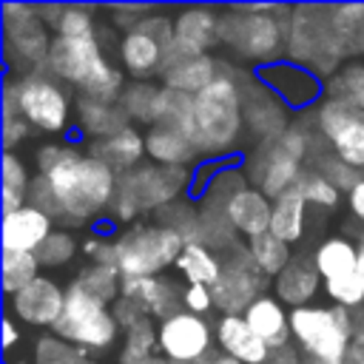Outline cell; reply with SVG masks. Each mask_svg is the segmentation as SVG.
<instances>
[{
  "mask_svg": "<svg viewBox=\"0 0 364 364\" xmlns=\"http://www.w3.org/2000/svg\"><path fill=\"white\" fill-rule=\"evenodd\" d=\"M43 71L65 82L77 97L100 102H119L128 85L125 71L108 57L100 31L88 37H54Z\"/></svg>",
  "mask_w": 364,
  "mask_h": 364,
  "instance_id": "3",
  "label": "cell"
},
{
  "mask_svg": "<svg viewBox=\"0 0 364 364\" xmlns=\"http://www.w3.org/2000/svg\"><path fill=\"white\" fill-rule=\"evenodd\" d=\"M242 318L247 321V327L276 353V350H287L293 336H290V310L273 296V293H264L259 296L245 313Z\"/></svg>",
  "mask_w": 364,
  "mask_h": 364,
  "instance_id": "27",
  "label": "cell"
},
{
  "mask_svg": "<svg viewBox=\"0 0 364 364\" xmlns=\"http://www.w3.org/2000/svg\"><path fill=\"white\" fill-rule=\"evenodd\" d=\"M3 60L14 77L46 68L51 51V28L37 17L31 3H3Z\"/></svg>",
  "mask_w": 364,
  "mask_h": 364,
  "instance_id": "11",
  "label": "cell"
},
{
  "mask_svg": "<svg viewBox=\"0 0 364 364\" xmlns=\"http://www.w3.org/2000/svg\"><path fill=\"white\" fill-rule=\"evenodd\" d=\"M290 336L307 364H344L355 336L353 310L338 304H307L290 310Z\"/></svg>",
  "mask_w": 364,
  "mask_h": 364,
  "instance_id": "8",
  "label": "cell"
},
{
  "mask_svg": "<svg viewBox=\"0 0 364 364\" xmlns=\"http://www.w3.org/2000/svg\"><path fill=\"white\" fill-rule=\"evenodd\" d=\"M355 273H358V279H361V284H364V250L358 253V267H355Z\"/></svg>",
  "mask_w": 364,
  "mask_h": 364,
  "instance_id": "57",
  "label": "cell"
},
{
  "mask_svg": "<svg viewBox=\"0 0 364 364\" xmlns=\"http://www.w3.org/2000/svg\"><path fill=\"white\" fill-rule=\"evenodd\" d=\"M284 54L293 65L307 68L318 80H330L344 65V48L330 20V6H293L287 23Z\"/></svg>",
  "mask_w": 364,
  "mask_h": 364,
  "instance_id": "9",
  "label": "cell"
},
{
  "mask_svg": "<svg viewBox=\"0 0 364 364\" xmlns=\"http://www.w3.org/2000/svg\"><path fill=\"white\" fill-rule=\"evenodd\" d=\"M324 97L341 100L358 111H364V63H344L330 80H324Z\"/></svg>",
  "mask_w": 364,
  "mask_h": 364,
  "instance_id": "39",
  "label": "cell"
},
{
  "mask_svg": "<svg viewBox=\"0 0 364 364\" xmlns=\"http://www.w3.org/2000/svg\"><path fill=\"white\" fill-rule=\"evenodd\" d=\"M145 364H173V361H171V358H165V355H159V353H156V355H154V358H151V361H145Z\"/></svg>",
  "mask_w": 364,
  "mask_h": 364,
  "instance_id": "58",
  "label": "cell"
},
{
  "mask_svg": "<svg viewBox=\"0 0 364 364\" xmlns=\"http://www.w3.org/2000/svg\"><path fill=\"white\" fill-rule=\"evenodd\" d=\"M307 202L304 196L293 188L284 196H279L273 202V216H270V233L279 236L287 245H296L304 236V225H307Z\"/></svg>",
  "mask_w": 364,
  "mask_h": 364,
  "instance_id": "33",
  "label": "cell"
},
{
  "mask_svg": "<svg viewBox=\"0 0 364 364\" xmlns=\"http://www.w3.org/2000/svg\"><path fill=\"white\" fill-rule=\"evenodd\" d=\"M102 11L111 17V26L122 28V34H125V31L136 28L142 20H148L156 9H154V6H136V3H131V6H108V9H102Z\"/></svg>",
  "mask_w": 364,
  "mask_h": 364,
  "instance_id": "49",
  "label": "cell"
},
{
  "mask_svg": "<svg viewBox=\"0 0 364 364\" xmlns=\"http://www.w3.org/2000/svg\"><path fill=\"white\" fill-rule=\"evenodd\" d=\"M182 310L208 318V316L216 310V304H213V290L205 287V284H185V293H182Z\"/></svg>",
  "mask_w": 364,
  "mask_h": 364,
  "instance_id": "50",
  "label": "cell"
},
{
  "mask_svg": "<svg viewBox=\"0 0 364 364\" xmlns=\"http://www.w3.org/2000/svg\"><path fill=\"white\" fill-rule=\"evenodd\" d=\"M324 293L330 296L333 304L347 307V310H358L364 304V284H361L358 273L341 276V279H333V282H324Z\"/></svg>",
  "mask_w": 364,
  "mask_h": 364,
  "instance_id": "47",
  "label": "cell"
},
{
  "mask_svg": "<svg viewBox=\"0 0 364 364\" xmlns=\"http://www.w3.org/2000/svg\"><path fill=\"white\" fill-rule=\"evenodd\" d=\"M296 191L316 210H336L338 208V199H341V191L321 171H316V168H304V173L296 182Z\"/></svg>",
  "mask_w": 364,
  "mask_h": 364,
  "instance_id": "43",
  "label": "cell"
},
{
  "mask_svg": "<svg viewBox=\"0 0 364 364\" xmlns=\"http://www.w3.org/2000/svg\"><path fill=\"white\" fill-rule=\"evenodd\" d=\"M247 253H250L253 264H256L270 282H273V279L290 264V259H293L290 245L282 242L279 236H273L270 230L262 233V236H256V239H250V242H247Z\"/></svg>",
  "mask_w": 364,
  "mask_h": 364,
  "instance_id": "38",
  "label": "cell"
},
{
  "mask_svg": "<svg viewBox=\"0 0 364 364\" xmlns=\"http://www.w3.org/2000/svg\"><path fill=\"white\" fill-rule=\"evenodd\" d=\"M97 6H82V3H63V14L57 20L54 37H88L97 34Z\"/></svg>",
  "mask_w": 364,
  "mask_h": 364,
  "instance_id": "45",
  "label": "cell"
},
{
  "mask_svg": "<svg viewBox=\"0 0 364 364\" xmlns=\"http://www.w3.org/2000/svg\"><path fill=\"white\" fill-rule=\"evenodd\" d=\"M219 74H222V60H216L213 54H176V51H171L165 65H162L159 85L182 91V94H199Z\"/></svg>",
  "mask_w": 364,
  "mask_h": 364,
  "instance_id": "22",
  "label": "cell"
},
{
  "mask_svg": "<svg viewBox=\"0 0 364 364\" xmlns=\"http://www.w3.org/2000/svg\"><path fill=\"white\" fill-rule=\"evenodd\" d=\"M171 48H173V20L162 9H156L148 20H142L136 28L119 37L117 43L119 68L131 80L154 82V77L162 74Z\"/></svg>",
  "mask_w": 364,
  "mask_h": 364,
  "instance_id": "13",
  "label": "cell"
},
{
  "mask_svg": "<svg viewBox=\"0 0 364 364\" xmlns=\"http://www.w3.org/2000/svg\"><path fill=\"white\" fill-rule=\"evenodd\" d=\"M17 341H20V330H17L14 318L6 313V316H3V347H6V350H11Z\"/></svg>",
  "mask_w": 364,
  "mask_h": 364,
  "instance_id": "56",
  "label": "cell"
},
{
  "mask_svg": "<svg viewBox=\"0 0 364 364\" xmlns=\"http://www.w3.org/2000/svg\"><path fill=\"white\" fill-rule=\"evenodd\" d=\"M287 114H290V108L256 74L253 77L247 74V80H245V125L256 136V142L284 134L293 125L287 119Z\"/></svg>",
  "mask_w": 364,
  "mask_h": 364,
  "instance_id": "20",
  "label": "cell"
},
{
  "mask_svg": "<svg viewBox=\"0 0 364 364\" xmlns=\"http://www.w3.org/2000/svg\"><path fill=\"white\" fill-rule=\"evenodd\" d=\"M156 125L176 128L193 139V94H182L162 85L159 108H156Z\"/></svg>",
  "mask_w": 364,
  "mask_h": 364,
  "instance_id": "40",
  "label": "cell"
},
{
  "mask_svg": "<svg viewBox=\"0 0 364 364\" xmlns=\"http://www.w3.org/2000/svg\"><path fill=\"white\" fill-rule=\"evenodd\" d=\"M358 242L347 239V236H330L324 242H318L310 250V259L321 276V282H333L341 276H353L358 267Z\"/></svg>",
  "mask_w": 364,
  "mask_h": 364,
  "instance_id": "31",
  "label": "cell"
},
{
  "mask_svg": "<svg viewBox=\"0 0 364 364\" xmlns=\"http://www.w3.org/2000/svg\"><path fill=\"white\" fill-rule=\"evenodd\" d=\"M145 154L156 165H179V168H191L196 159H202L193 139L168 125L145 128Z\"/></svg>",
  "mask_w": 364,
  "mask_h": 364,
  "instance_id": "30",
  "label": "cell"
},
{
  "mask_svg": "<svg viewBox=\"0 0 364 364\" xmlns=\"http://www.w3.org/2000/svg\"><path fill=\"white\" fill-rule=\"evenodd\" d=\"M159 353L156 344V324L154 318H142L139 324L128 327L122 333V350H119V364H145Z\"/></svg>",
  "mask_w": 364,
  "mask_h": 364,
  "instance_id": "41",
  "label": "cell"
},
{
  "mask_svg": "<svg viewBox=\"0 0 364 364\" xmlns=\"http://www.w3.org/2000/svg\"><path fill=\"white\" fill-rule=\"evenodd\" d=\"M31 134V125L17 114H3V151H14Z\"/></svg>",
  "mask_w": 364,
  "mask_h": 364,
  "instance_id": "52",
  "label": "cell"
},
{
  "mask_svg": "<svg viewBox=\"0 0 364 364\" xmlns=\"http://www.w3.org/2000/svg\"><path fill=\"white\" fill-rule=\"evenodd\" d=\"M293 6H230L222 9V46L256 65H273L284 54Z\"/></svg>",
  "mask_w": 364,
  "mask_h": 364,
  "instance_id": "4",
  "label": "cell"
},
{
  "mask_svg": "<svg viewBox=\"0 0 364 364\" xmlns=\"http://www.w3.org/2000/svg\"><path fill=\"white\" fill-rule=\"evenodd\" d=\"M77 239L71 236V230H65V228H57L37 250H34V256H37V262H40V267H63V264H68L74 256H77Z\"/></svg>",
  "mask_w": 364,
  "mask_h": 364,
  "instance_id": "46",
  "label": "cell"
},
{
  "mask_svg": "<svg viewBox=\"0 0 364 364\" xmlns=\"http://www.w3.org/2000/svg\"><path fill=\"white\" fill-rule=\"evenodd\" d=\"M290 111H307V108H316L318 105V97L324 91V82L310 74L307 68L301 65H293V63H273V65H264L259 68L256 74Z\"/></svg>",
  "mask_w": 364,
  "mask_h": 364,
  "instance_id": "19",
  "label": "cell"
},
{
  "mask_svg": "<svg viewBox=\"0 0 364 364\" xmlns=\"http://www.w3.org/2000/svg\"><path fill=\"white\" fill-rule=\"evenodd\" d=\"M34 361L37 364H97L91 358V353L68 344L65 338H60L54 333L37 338V344H34Z\"/></svg>",
  "mask_w": 364,
  "mask_h": 364,
  "instance_id": "44",
  "label": "cell"
},
{
  "mask_svg": "<svg viewBox=\"0 0 364 364\" xmlns=\"http://www.w3.org/2000/svg\"><path fill=\"white\" fill-rule=\"evenodd\" d=\"M65 310V287H60L51 276H37L28 287L9 296V316L20 324L51 327L60 321Z\"/></svg>",
  "mask_w": 364,
  "mask_h": 364,
  "instance_id": "17",
  "label": "cell"
},
{
  "mask_svg": "<svg viewBox=\"0 0 364 364\" xmlns=\"http://www.w3.org/2000/svg\"><path fill=\"white\" fill-rule=\"evenodd\" d=\"M353 318H355V336H353V344L347 350V355L358 364H364V304L358 310H353Z\"/></svg>",
  "mask_w": 364,
  "mask_h": 364,
  "instance_id": "54",
  "label": "cell"
},
{
  "mask_svg": "<svg viewBox=\"0 0 364 364\" xmlns=\"http://www.w3.org/2000/svg\"><path fill=\"white\" fill-rule=\"evenodd\" d=\"M34 173L14 151H3V213H14L28 205Z\"/></svg>",
  "mask_w": 364,
  "mask_h": 364,
  "instance_id": "36",
  "label": "cell"
},
{
  "mask_svg": "<svg viewBox=\"0 0 364 364\" xmlns=\"http://www.w3.org/2000/svg\"><path fill=\"white\" fill-rule=\"evenodd\" d=\"M82 253L97 262V264H114V233L108 230H94L82 242Z\"/></svg>",
  "mask_w": 364,
  "mask_h": 364,
  "instance_id": "51",
  "label": "cell"
},
{
  "mask_svg": "<svg viewBox=\"0 0 364 364\" xmlns=\"http://www.w3.org/2000/svg\"><path fill=\"white\" fill-rule=\"evenodd\" d=\"M216 350L236 358L239 364H270L273 350L247 327L242 316H219L216 324Z\"/></svg>",
  "mask_w": 364,
  "mask_h": 364,
  "instance_id": "24",
  "label": "cell"
},
{
  "mask_svg": "<svg viewBox=\"0 0 364 364\" xmlns=\"http://www.w3.org/2000/svg\"><path fill=\"white\" fill-rule=\"evenodd\" d=\"M85 148H88L97 159H102L114 173H128V171L139 168L142 159L148 156V154H145V134H142L136 125H128L125 131H119V134H114V136L88 142Z\"/></svg>",
  "mask_w": 364,
  "mask_h": 364,
  "instance_id": "29",
  "label": "cell"
},
{
  "mask_svg": "<svg viewBox=\"0 0 364 364\" xmlns=\"http://www.w3.org/2000/svg\"><path fill=\"white\" fill-rule=\"evenodd\" d=\"M321 284H324V282H321V276H318L313 259H310L307 253H296V256L290 259V264L273 279V296H276L284 307L296 310V307L313 304V299L318 296V287H321Z\"/></svg>",
  "mask_w": 364,
  "mask_h": 364,
  "instance_id": "26",
  "label": "cell"
},
{
  "mask_svg": "<svg viewBox=\"0 0 364 364\" xmlns=\"http://www.w3.org/2000/svg\"><path fill=\"white\" fill-rule=\"evenodd\" d=\"M74 91L48 71H34L26 77L9 74L3 82V114L23 117L40 134L68 131L74 125Z\"/></svg>",
  "mask_w": 364,
  "mask_h": 364,
  "instance_id": "5",
  "label": "cell"
},
{
  "mask_svg": "<svg viewBox=\"0 0 364 364\" xmlns=\"http://www.w3.org/2000/svg\"><path fill=\"white\" fill-rule=\"evenodd\" d=\"M34 182L28 205L48 213L63 228H85L108 219L119 173H114L88 148L71 142H46L34 154Z\"/></svg>",
  "mask_w": 364,
  "mask_h": 364,
  "instance_id": "1",
  "label": "cell"
},
{
  "mask_svg": "<svg viewBox=\"0 0 364 364\" xmlns=\"http://www.w3.org/2000/svg\"><path fill=\"white\" fill-rule=\"evenodd\" d=\"M114 318H117V324L122 327V333L128 330V327H134V324H139L142 318H151L134 299H128V296H119L117 301H114Z\"/></svg>",
  "mask_w": 364,
  "mask_h": 364,
  "instance_id": "53",
  "label": "cell"
},
{
  "mask_svg": "<svg viewBox=\"0 0 364 364\" xmlns=\"http://www.w3.org/2000/svg\"><path fill=\"white\" fill-rule=\"evenodd\" d=\"M347 208H350V216L364 228V179L347 193Z\"/></svg>",
  "mask_w": 364,
  "mask_h": 364,
  "instance_id": "55",
  "label": "cell"
},
{
  "mask_svg": "<svg viewBox=\"0 0 364 364\" xmlns=\"http://www.w3.org/2000/svg\"><path fill=\"white\" fill-rule=\"evenodd\" d=\"M159 94L162 85L159 82H139V80H128L119 105L128 114L131 125H156V108H159Z\"/></svg>",
  "mask_w": 364,
  "mask_h": 364,
  "instance_id": "35",
  "label": "cell"
},
{
  "mask_svg": "<svg viewBox=\"0 0 364 364\" xmlns=\"http://www.w3.org/2000/svg\"><path fill=\"white\" fill-rule=\"evenodd\" d=\"M128 125H131V119H128V114L122 111L119 102H100V100L77 97L74 128H77L88 142L114 136V134L125 131Z\"/></svg>",
  "mask_w": 364,
  "mask_h": 364,
  "instance_id": "28",
  "label": "cell"
},
{
  "mask_svg": "<svg viewBox=\"0 0 364 364\" xmlns=\"http://www.w3.org/2000/svg\"><path fill=\"white\" fill-rule=\"evenodd\" d=\"M193 173L191 168L179 165H156L142 162L139 168L119 173L117 196L111 202L108 219L117 225H136V216L145 210H162L182 199V193L191 188Z\"/></svg>",
  "mask_w": 364,
  "mask_h": 364,
  "instance_id": "6",
  "label": "cell"
},
{
  "mask_svg": "<svg viewBox=\"0 0 364 364\" xmlns=\"http://www.w3.org/2000/svg\"><path fill=\"white\" fill-rule=\"evenodd\" d=\"M222 276L210 287L213 290V304L219 316H242L259 296L267 293V284H273L250 259L247 242L222 253Z\"/></svg>",
  "mask_w": 364,
  "mask_h": 364,
  "instance_id": "14",
  "label": "cell"
},
{
  "mask_svg": "<svg viewBox=\"0 0 364 364\" xmlns=\"http://www.w3.org/2000/svg\"><path fill=\"white\" fill-rule=\"evenodd\" d=\"M313 125L318 128V134L324 136V142L330 145L333 156H338L341 162L364 171V111L324 97L313 111Z\"/></svg>",
  "mask_w": 364,
  "mask_h": 364,
  "instance_id": "15",
  "label": "cell"
},
{
  "mask_svg": "<svg viewBox=\"0 0 364 364\" xmlns=\"http://www.w3.org/2000/svg\"><path fill=\"white\" fill-rule=\"evenodd\" d=\"M316 171H321V173H324V176H327L338 191H347V193H350V191L364 179V173H361L358 168H353V165L341 162V159H338V156H333V154H330V156H324V159L316 165Z\"/></svg>",
  "mask_w": 364,
  "mask_h": 364,
  "instance_id": "48",
  "label": "cell"
},
{
  "mask_svg": "<svg viewBox=\"0 0 364 364\" xmlns=\"http://www.w3.org/2000/svg\"><path fill=\"white\" fill-rule=\"evenodd\" d=\"M40 273V262L34 253H20V250H3V293L14 296L23 287H28Z\"/></svg>",
  "mask_w": 364,
  "mask_h": 364,
  "instance_id": "42",
  "label": "cell"
},
{
  "mask_svg": "<svg viewBox=\"0 0 364 364\" xmlns=\"http://www.w3.org/2000/svg\"><path fill=\"white\" fill-rule=\"evenodd\" d=\"M185 239L159 222H136L114 233V267L122 279L162 276V270L176 267Z\"/></svg>",
  "mask_w": 364,
  "mask_h": 364,
  "instance_id": "10",
  "label": "cell"
},
{
  "mask_svg": "<svg viewBox=\"0 0 364 364\" xmlns=\"http://www.w3.org/2000/svg\"><path fill=\"white\" fill-rule=\"evenodd\" d=\"M57 222L34 205H23L14 213H3V250L34 253L57 228Z\"/></svg>",
  "mask_w": 364,
  "mask_h": 364,
  "instance_id": "25",
  "label": "cell"
},
{
  "mask_svg": "<svg viewBox=\"0 0 364 364\" xmlns=\"http://www.w3.org/2000/svg\"><path fill=\"white\" fill-rule=\"evenodd\" d=\"M358 250H364V230L358 233Z\"/></svg>",
  "mask_w": 364,
  "mask_h": 364,
  "instance_id": "59",
  "label": "cell"
},
{
  "mask_svg": "<svg viewBox=\"0 0 364 364\" xmlns=\"http://www.w3.org/2000/svg\"><path fill=\"white\" fill-rule=\"evenodd\" d=\"M310 154V131L304 117L296 119L284 134L256 142L247 154L242 171L253 188H259L267 199H279L296 188L299 176L304 173V162Z\"/></svg>",
  "mask_w": 364,
  "mask_h": 364,
  "instance_id": "7",
  "label": "cell"
},
{
  "mask_svg": "<svg viewBox=\"0 0 364 364\" xmlns=\"http://www.w3.org/2000/svg\"><path fill=\"white\" fill-rule=\"evenodd\" d=\"M182 293L171 276H148V279H122V296L134 299L156 324L182 310Z\"/></svg>",
  "mask_w": 364,
  "mask_h": 364,
  "instance_id": "23",
  "label": "cell"
},
{
  "mask_svg": "<svg viewBox=\"0 0 364 364\" xmlns=\"http://www.w3.org/2000/svg\"><path fill=\"white\" fill-rule=\"evenodd\" d=\"M330 20L347 57L364 54V3L330 6Z\"/></svg>",
  "mask_w": 364,
  "mask_h": 364,
  "instance_id": "37",
  "label": "cell"
},
{
  "mask_svg": "<svg viewBox=\"0 0 364 364\" xmlns=\"http://www.w3.org/2000/svg\"><path fill=\"white\" fill-rule=\"evenodd\" d=\"M51 333L85 353H105L117 344L122 327L117 324L114 310L108 304L85 296L82 290H77L68 282L65 284V310Z\"/></svg>",
  "mask_w": 364,
  "mask_h": 364,
  "instance_id": "12",
  "label": "cell"
},
{
  "mask_svg": "<svg viewBox=\"0 0 364 364\" xmlns=\"http://www.w3.org/2000/svg\"><path fill=\"white\" fill-rule=\"evenodd\" d=\"M222 253H216L213 247L202 245V242H188L185 250L176 259V270L188 284H205L213 287L222 276Z\"/></svg>",
  "mask_w": 364,
  "mask_h": 364,
  "instance_id": "32",
  "label": "cell"
},
{
  "mask_svg": "<svg viewBox=\"0 0 364 364\" xmlns=\"http://www.w3.org/2000/svg\"><path fill=\"white\" fill-rule=\"evenodd\" d=\"M205 202V199H202ZM219 205L228 216V222L233 225V230L242 239H256L262 233L270 230V216H273V199H267L259 188H253L250 182L236 188L233 193H228L222 202H210Z\"/></svg>",
  "mask_w": 364,
  "mask_h": 364,
  "instance_id": "21",
  "label": "cell"
},
{
  "mask_svg": "<svg viewBox=\"0 0 364 364\" xmlns=\"http://www.w3.org/2000/svg\"><path fill=\"white\" fill-rule=\"evenodd\" d=\"M156 344L159 355L171 358L173 364H199L205 355L213 353L216 330L208 318L179 310L156 324Z\"/></svg>",
  "mask_w": 364,
  "mask_h": 364,
  "instance_id": "16",
  "label": "cell"
},
{
  "mask_svg": "<svg viewBox=\"0 0 364 364\" xmlns=\"http://www.w3.org/2000/svg\"><path fill=\"white\" fill-rule=\"evenodd\" d=\"M245 80L230 63H222V74L193 94V145L202 159L233 156L245 145Z\"/></svg>",
  "mask_w": 364,
  "mask_h": 364,
  "instance_id": "2",
  "label": "cell"
},
{
  "mask_svg": "<svg viewBox=\"0 0 364 364\" xmlns=\"http://www.w3.org/2000/svg\"><path fill=\"white\" fill-rule=\"evenodd\" d=\"M71 284L77 290H82L85 296L108 304V307H114V301L122 296V276H119V270L114 264H97V262H91V264H85V267L77 270V276L71 279Z\"/></svg>",
  "mask_w": 364,
  "mask_h": 364,
  "instance_id": "34",
  "label": "cell"
},
{
  "mask_svg": "<svg viewBox=\"0 0 364 364\" xmlns=\"http://www.w3.org/2000/svg\"><path fill=\"white\" fill-rule=\"evenodd\" d=\"M222 46V9L185 6L173 17V48L176 54H210Z\"/></svg>",
  "mask_w": 364,
  "mask_h": 364,
  "instance_id": "18",
  "label": "cell"
}]
</instances>
